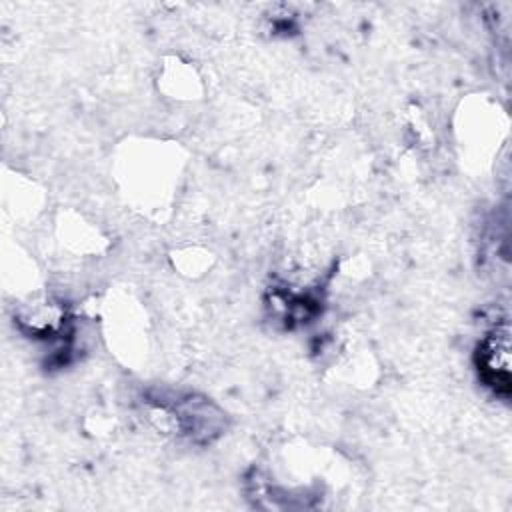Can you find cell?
<instances>
[{
  "label": "cell",
  "mask_w": 512,
  "mask_h": 512,
  "mask_svg": "<svg viewBox=\"0 0 512 512\" xmlns=\"http://www.w3.org/2000/svg\"><path fill=\"white\" fill-rule=\"evenodd\" d=\"M480 368L486 382L494 388L508 392V368H510V340L508 326L494 328L480 348Z\"/></svg>",
  "instance_id": "cell-1"
}]
</instances>
